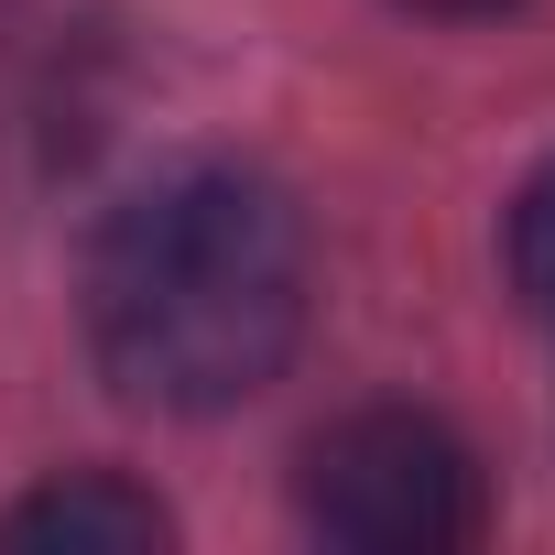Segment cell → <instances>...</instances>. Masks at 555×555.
Here are the masks:
<instances>
[{
  "label": "cell",
  "mask_w": 555,
  "mask_h": 555,
  "mask_svg": "<svg viewBox=\"0 0 555 555\" xmlns=\"http://www.w3.org/2000/svg\"><path fill=\"white\" fill-rule=\"evenodd\" d=\"M306 338V218L272 175L185 164L109 207L88 250V349L153 414H229Z\"/></svg>",
  "instance_id": "1"
},
{
  "label": "cell",
  "mask_w": 555,
  "mask_h": 555,
  "mask_svg": "<svg viewBox=\"0 0 555 555\" xmlns=\"http://www.w3.org/2000/svg\"><path fill=\"white\" fill-rule=\"evenodd\" d=\"M306 522L349 555H447V544H479L490 490L436 414L371 403L306 447Z\"/></svg>",
  "instance_id": "2"
},
{
  "label": "cell",
  "mask_w": 555,
  "mask_h": 555,
  "mask_svg": "<svg viewBox=\"0 0 555 555\" xmlns=\"http://www.w3.org/2000/svg\"><path fill=\"white\" fill-rule=\"evenodd\" d=\"M0 544L12 555H164L175 512L153 490H131L120 468H66L0 512Z\"/></svg>",
  "instance_id": "3"
},
{
  "label": "cell",
  "mask_w": 555,
  "mask_h": 555,
  "mask_svg": "<svg viewBox=\"0 0 555 555\" xmlns=\"http://www.w3.org/2000/svg\"><path fill=\"white\" fill-rule=\"evenodd\" d=\"M512 284L533 295V306H555V164L522 185V207H512Z\"/></svg>",
  "instance_id": "4"
},
{
  "label": "cell",
  "mask_w": 555,
  "mask_h": 555,
  "mask_svg": "<svg viewBox=\"0 0 555 555\" xmlns=\"http://www.w3.org/2000/svg\"><path fill=\"white\" fill-rule=\"evenodd\" d=\"M403 12H425V23H490V12H522V0H403Z\"/></svg>",
  "instance_id": "5"
}]
</instances>
